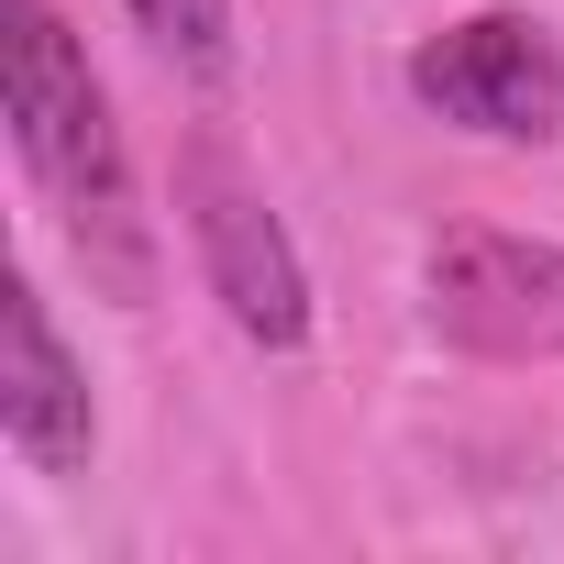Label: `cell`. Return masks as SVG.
Returning a JSON list of instances; mask_svg holds the SVG:
<instances>
[{"instance_id": "cell-4", "label": "cell", "mask_w": 564, "mask_h": 564, "mask_svg": "<svg viewBox=\"0 0 564 564\" xmlns=\"http://www.w3.org/2000/svg\"><path fill=\"white\" fill-rule=\"evenodd\" d=\"M421 300H432V333H443L454 355H487V366H564V243L465 221V232L432 243Z\"/></svg>"}, {"instance_id": "cell-2", "label": "cell", "mask_w": 564, "mask_h": 564, "mask_svg": "<svg viewBox=\"0 0 564 564\" xmlns=\"http://www.w3.org/2000/svg\"><path fill=\"white\" fill-rule=\"evenodd\" d=\"M177 210H188L199 276H210V300L232 311V333L265 344V355H300L311 344V265H300L289 221L265 210V188L243 177L232 144H188L177 155Z\"/></svg>"}, {"instance_id": "cell-1", "label": "cell", "mask_w": 564, "mask_h": 564, "mask_svg": "<svg viewBox=\"0 0 564 564\" xmlns=\"http://www.w3.org/2000/svg\"><path fill=\"white\" fill-rule=\"evenodd\" d=\"M12 155L45 188L56 232L89 254L100 289L144 300L155 289V243H144V210H133V155H122L111 89H100V67L67 34L56 0H12Z\"/></svg>"}, {"instance_id": "cell-5", "label": "cell", "mask_w": 564, "mask_h": 564, "mask_svg": "<svg viewBox=\"0 0 564 564\" xmlns=\"http://www.w3.org/2000/svg\"><path fill=\"white\" fill-rule=\"evenodd\" d=\"M0 443H12L34 476H89V454H100L89 366L67 355V333H56L34 276L0 289Z\"/></svg>"}, {"instance_id": "cell-6", "label": "cell", "mask_w": 564, "mask_h": 564, "mask_svg": "<svg viewBox=\"0 0 564 564\" xmlns=\"http://www.w3.org/2000/svg\"><path fill=\"white\" fill-rule=\"evenodd\" d=\"M122 12L177 78H199V89L232 78V0H122Z\"/></svg>"}, {"instance_id": "cell-3", "label": "cell", "mask_w": 564, "mask_h": 564, "mask_svg": "<svg viewBox=\"0 0 564 564\" xmlns=\"http://www.w3.org/2000/svg\"><path fill=\"white\" fill-rule=\"evenodd\" d=\"M410 100L487 144H553L564 133V45L542 12H465L410 45Z\"/></svg>"}]
</instances>
